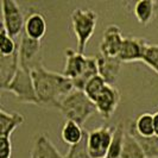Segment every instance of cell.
<instances>
[{
  "label": "cell",
  "mask_w": 158,
  "mask_h": 158,
  "mask_svg": "<svg viewBox=\"0 0 158 158\" xmlns=\"http://www.w3.org/2000/svg\"><path fill=\"white\" fill-rule=\"evenodd\" d=\"M40 106L48 108H60L64 98L75 90L74 83L63 74L47 70L44 67L31 73Z\"/></svg>",
  "instance_id": "cell-1"
},
{
  "label": "cell",
  "mask_w": 158,
  "mask_h": 158,
  "mask_svg": "<svg viewBox=\"0 0 158 158\" xmlns=\"http://www.w3.org/2000/svg\"><path fill=\"white\" fill-rule=\"evenodd\" d=\"M63 74L70 79L77 90H83L86 85L94 76L99 75L96 56H85L74 49H67Z\"/></svg>",
  "instance_id": "cell-2"
},
{
  "label": "cell",
  "mask_w": 158,
  "mask_h": 158,
  "mask_svg": "<svg viewBox=\"0 0 158 158\" xmlns=\"http://www.w3.org/2000/svg\"><path fill=\"white\" fill-rule=\"evenodd\" d=\"M58 111L63 114L65 120L83 125L93 114L98 113L95 103L88 98L83 90H73L67 95L60 105Z\"/></svg>",
  "instance_id": "cell-3"
},
{
  "label": "cell",
  "mask_w": 158,
  "mask_h": 158,
  "mask_svg": "<svg viewBox=\"0 0 158 158\" xmlns=\"http://www.w3.org/2000/svg\"><path fill=\"white\" fill-rule=\"evenodd\" d=\"M71 26L77 42V51L83 54L88 42L93 37L98 24V13L90 8H76L71 12Z\"/></svg>",
  "instance_id": "cell-4"
},
{
  "label": "cell",
  "mask_w": 158,
  "mask_h": 158,
  "mask_svg": "<svg viewBox=\"0 0 158 158\" xmlns=\"http://www.w3.org/2000/svg\"><path fill=\"white\" fill-rule=\"evenodd\" d=\"M1 90L12 93L19 102L40 106V100H38V96L36 93L32 74L30 71L24 70L22 68L18 69L13 80Z\"/></svg>",
  "instance_id": "cell-5"
},
{
  "label": "cell",
  "mask_w": 158,
  "mask_h": 158,
  "mask_svg": "<svg viewBox=\"0 0 158 158\" xmlns=\"http://www.w3.org/2000/svg\"><path fill=\"white\" fill-rule=\"evenodd\" d=\"M18 54H19V65L24 70L32 73L36 69L44 67L42 40H31L23 33L18 43Z\"/></svg>",
  "instance_id": "cell-6"
},
{
  "label": "cell",
  "mask_w": 158,
  "mask_h": 158,
  "mask_svg": "<svg viewBox=\"0 0 158 158\" xmlns=\"http://www.w3.org/2000/svg\"><path fill=\"white\" fill-rule=\"evenodd\" d=\"M1 13H2V27L8 35L15 38L19 36L24 30L25 17L20 6L15 0H2L1 1Z\"/></svg>",
  "instance_id": "cell-7"
},
{
  "label": "cell",
  "mask_w": 158,
  "mask_h": 158,
  "mask_svg": "<svg viewBox=\"0 0 158 158\" xmlns=\"http://www.w3.org/2000/svg\"><path fill=\"white\" fill-rule=\"evenodd\" d=\"M114 127L102 125L88 132V151L92 158H106L113 139Z\"/></svg>",
  "instance_id": "cell-8"
},
{
  "label": "cell",
  "mask_w": 158,
  "mask_h": 158,
  "mask_svg": "<svg viewBox=\"0 0 158 158\" xmlns=\"http://www.w3.org/2000/svg\"><path fill=\"white\" fill-rule=\"evenodd\" d=\"M120 100H121V95H120L118 88L115 86L107 85L101 92V94L96 98L94 103L96 111L101 115V118L107 120V119L112 118L114 112L117 111Z\"/></svg>",
  "instance_id": "cell-9"
},
{
  "label": "cell",
  "mask_w": 158,
  "mask_h": 158,
  "mask_svg": "<svg viewBox=\"0 0 158 158\" xmlns=\"http://www.w3.org/2000/svg\"><path fill=\"white\" fill-rule=\"evenodd\" d=\"M124 38L125 37L123 36L118 25H108L102 33V38L99 45V54L107 57H118L124 44Z\"/></svg>",
  "instance_id": "cell-10"
},
{
  "label": "cell",
  "mask_w": 158,
  "mask_h": 158,
  "mask_svg": "<svg viewBox=\"0 0 158 158\" xmlns=\"http://www.w3.org/2000/svg\"><path fill=\"white\" fill-rule=\"evenodd\" d=\"M148 44L149 42L145 38L126 36L124 38V44H123V48L120 50L118 57L123 63L143 61V56H144Z\"/></svg>",
  "instance_id": "cell-11"
},
{
  "label": "cell",
  "mask_w": 158,
  "mask_h": 158,
  "mask_svg": "<svg viewBox=\"0 0 158 158\" xmlns=\"http://www.w3.org/2000/svg\"><path fill=\"white\" fill-rule=\"evenodd\" d=\"M96 61H98V70L99 75L102 77L107 85L115 86L117 81L119 79L121 65L123 62L120 61L119 57H107L101 54H98Z\"/></svg>",
  "instance_id": "cell-12"
},
{
  "label": "cell",
  "mask_w": 158,
  "mask_h": 158,
  "mask_svg": "<svg viewBox=\"0 0 158 158\" xmlns=\"http://www.w3.org/2000/svg\"><path fill=\"white\" fill-rule=\"evenodd\" d=\"M47 32V20L40 11H31L25 17L24 35L35 40H42Z\"/></svg>",
  "instance_id": "cell-13"
},
{
  "label": "cell",
  "mask_w": 158,
  "mask_h": 158,
  "mask_svg": "<svg viewBox=\"0 0 158 158\" xmlns=\"http://www.w3.org/2000/svg\"><path fill=\"white\" fill-rule=\"evenodd\" d=\"M31 157L33 158H64L63 155L45 135L40 133L36 137L33 144V149L31 152Z\"/></svg>",
  "instance_id": "cell-14"
},
{
  "label": "cell",
  "mask_w": 158,
  "mask_h": 158,
  "mask_svg": "<svg viewBox=\"0 0 158 158\" xmlns=\"http://www.w3.org/2000/svg\"><path fill=\"white\" fill-rule=\"evenodd\" d=\"M20 68L19 65V54L11 56H1L0 57V87L1 89L6 87L8 83L16 76L17 71Z\"/></svg>",
  "instance_id": "cell-15"
},
{
  "label": "cell",
  "mask_w": 158,
  "mask_h": 158,
  "mask_svg": "<svg viewBox=\"0 0 158 158\" xmlns=\"http://www.w3.org/2000/svg\"><path fill=\"white\" fill-rule=\"evenodd\" d=\"M133 13L138 23L149 25L158 15V1L139 0L133 5Z\"/></svg>",
  "instance_id": "cell-16"
},
{
  "label": "cell",
  "mask_w": 158,
  "mask_h": 158,
  "mask_svg": "<svg viewBox=\"0 0 158 158\" xmlns=\"http://www.w3.org/2000/svg\"><path fill=\"white\" fill-rule=\"evenodd\" d=\"M25 118L23 114L18 112H6L5 110L0 111V126H1V133L0 137H7L11 138V135L15 132L17 127L24 124Z\"/></svg>",
  "instance_id": "cell-17"
},
{
  "label": "cell",
  "mask_w": 158,
  "mask_h": 158,
  "mask_svg": "<svg viewBox=\"0 0 158 158\" xmlns=\"http://www.w3.org/2000/svg\"><path fill=\"white\" fill-rule=\"evenodd\" d=\"M126 131L131 135H133L137 142L139 143V145L143 148V150L145 152L148 158H158V137L153 135L151 138H144L139 135L135 133L132 125V120H127L126 124Z\"/></svg>",
  "instance_id": "cell-18"
},
{
  "label": "cell",
  "mask_w": 158,
  "mask_h": 158,
  "mask_svg": "<svg viewBox=\"0 0 158 158\" xmlns=\"http://www.w3.org/2000/svg\"><path fill=\"white\" fill-rule=\"evenodd\" d=\"M133 130L137 135L144 138H151L155 135V125H153V114L144 112L138 115L135 120H132Z\"/></svg>",
  "instance_id": "cell-19"
},
{
  "label": "cell",
  "mask_w": 158,
  "mask_h": 158,
  "mask_svg": "<svg viewBox=\"0 0 158 158\" xmlns=\"http://www.w3.org/2000/svg\"><path fill=\"white\" fill-rule=\"evenodd\" d=\"M85 132L86 130H83L81 125L70 120H65L62 131H61V135L64 143H67L69 146H73V145L79 144L82 140Z\"/></svg>",
  "instance_id": "cell-20"
},
{
  "label": "cell",
  "mask_w": 158,
  "mask_h": 158,
  "mask_svg": "<svg viewBox=\"0 0 158 158\" xmlns=\"http://www.w3.org/2000/svg\"><path fill=\"white\" fill-rule=\"evenodd\" d=\"M126 135V128L124 126V123H119L114 127L113 139L108 149V153L106 158H121L123 149H124V142Z\"/></svg>",
  "instance_id": "cell-21"
},
{
  "label": "cell",
  "mask_w": 158,
  "mask_h": 158,
  "mask_svg": "<svg viewBox=\"0 0 158 158\" xmlns=\"http://www.w3.org/2000/svg\"><path fill=\"white\" fill-rule=\"evenodd\" d=\"M121 158H148L143 148L139 145L133 135H131L126 131L125 142H124V149Z\"/></svg>",
  "instance_id": "cell-22"
},
{
  "label": "cell",
  "mask_w": 158,
  "mask_h": 158,
  "mask_svg": "<svg viewBox=\"0 0 158 158\" xmlns=\"http://www.w3.org/2000/svg\"><path fill=\"white\" fill-rule=\"evenodd\" d=\"M106 86H107L106 81H105L100 75H96V76H94V77L86 85L83 92H85L88 98L94 102L95 100H96V98L101 94V92L105 89Z\"/></svg>",
  "instance_id": "cell-23"
},
{
  "label": "cell",
  "mask_w": 158,
  "mask_h": 158,
  "mask_svg": "<svg viewBox=\"0 0 158 158\" xmlns=\"http://www.w3.org/2000/svg\"><path fill=\"white\" fill-rule=\"evenodd\" d=\"M18 51V43H16L15 38H12L4 27H1L0 32V55L11 56Z\"/></svg>",
  "instance_id": "cell-24"
},
{
  "label": "cell",
  "mask_w": 158,
  "mask_h": 158,
  "mask_svg": "<svg viewBox=\"0 0 158 158\" xmlns=\"http://www.w3.org/2000/svg\"><path fill=\"white\" fill-rule=\"evenodd\" d=\"M64 158H92L88 151V131L85 132V135L79 144L69 146Z\"/></svg>",
  "instance_id": "cell-25"
},
{
  "label": "cell",
  "mask_w": 158,
  "mask_h": 158,
  "mask_svg": "<svg viewBox=\"0 0 158 158\" xmlns=\"http://www.w3.org/2000/svg\"><path fill=\"white\" fill-rule=\"evenodd\" d=\"M142 62H144L158 75V43L157 44H152V43L148 44Z\"/></svg>",
  "instance_id": "cell-26"
},
{
  "label": "cell",
  "mask_w": 158,
  "mask_h": 158,
  "mask_svg": "<svg viewBox=\"0 0 158 158\" xmlns=\"http://www.w3.org/2000/svg\"><path fill=\"white\" fill-rule=\"evenodd\" d=\"M11 155H12L11 138L0 137V158H11Z\"/></svg>",
  "instance_id": "cell-27"
},
{
  "label": "cell",
  "mask_w": 158,
  "mask_h": 158,
  "mask_svg": "<svg viewBox=\"0 0 158 158\" xmlns=\"http://www.w3.org/2000/svg\"><path fill=\"white\" fill-rule=\"evenodd\" d=\"M153 125H155V135L158 137V111L153 113Z\"/></svg>",
  "instance_id": "cell-28"
},
{
  "label": "cell",
  "mask_w": 158,
  "mask_h": 158,
  "mask_svg": "<svg viewBox=\"0 0 158 158\" xmlns=\"http://www.w3.org/2000/svg\"><path fill=\"white\" fill-rule=\"evenodd\" d=\"M30 158H33V157H30Z\"/></svg>",
  "instance_id": "cell-29"
}]
</instances>
